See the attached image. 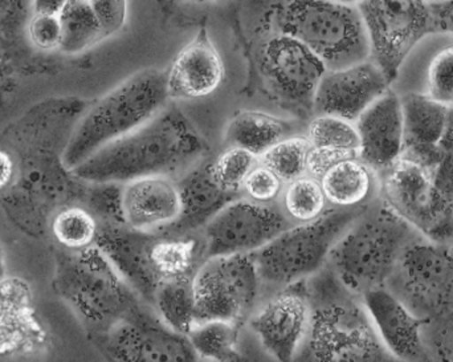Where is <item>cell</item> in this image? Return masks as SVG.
<instances>
[{
    "mask_svg": "<svg viewBox=\"0 0 453 362\" xmlns=\"http://www.w3.org/2000/svg\"><path fill=\"white\" fill-rule=\"evenodd\" d=\"M367 204L356 209H327L316 220L289 226L273 241L252 252L250 257L261 283L285 287L319 273L326 266L338 239Z\"/></svg>",
    "mask_w": 453,
    "mask_h": 362,
    "instance_id": "obj_6",
    "label": "cell"
},
{
    "mask_svg": "<svg viewBox=\"0 0 453 362\" xmlns=\"http://www.w3.org/2000/svg\"><path fill=\"white\" fill-rule=\"evenodd\" d=\"M382 69L370 58L356 65L326 69L313 98V114H330L356 122L388 88Z\"/></svg>",
    "mask_w": 453,
    "mask_h": 362,
    "instance_id": "obj_15",
    "label": "cell"
},
{
    "mask_svg": "<svg viewBox=\"0 0 453 362\" xmlns=\"http://www.w3.org/2000/svg\"><path fill=\"white\" fill-rule=\"evenodd\" d=\"M332 2L338 3V4H343V5H358L359 3L362 2V0H332Z\"/></svg>",
    "mask_w": 453,
    "mask_h": 362,
    "instance_id": "obj_45",
    "label": "cell"
},
{
    "mask_svg": "<svg viewBox=\"0 0 453 362\" xmlns=\"http://www.w3.org/2000/svg\"><path fill=\"white\" fill-rule=\"evenodd\" d=\"M282 185L284 182L273 170L258 162L245 178L242 190L250 201L269 204L281 196Z\"/></svg>",
    "mask_w": 453,
    "mask_h": 362,
    "instance_id": "obj_37",
    "label": "cell"
},
{
    "mask_svg": "<svg viewBox=\"0 0 453 362\" xmlns=\"http://www.w3.org/2000/svg\"><path fill=\"white\" fill-rule=\"evenodd\" d=\"M71 0H34L35 15H60Z\"/></svg>",
    "mask_w": 453,
    "mask_h": 362,
    "instance_id": "obj_42",
    "label": "cell"
},
{
    "mask_svg": "<svg viewBox=\"0 0 453 362\" xmlns=\"http://www.w3.org/2000/svg\"><path fill=\"white\" fill-rule=\"evenodd\" d=\"M150 260L159 283L172 279L193 278L204 260L201 233H154Z\"/></svg>",
    "mask_w": 453,
    "mask_h": 362,
    "instance_id": "obj_23",
    "label": "cell"
},
{
    "mask_svg": "<svg viewBox=\"0 0 453 362\" xmlns=\"http://www.w3.org/2000/svg\"><path fill=\"white\" fill-rule=\"evenodd\" d=\"M399 95L403 114L402 153H422L436 148L449 127L451 106L444 105L422 92L410 90Z\"/></svg>",
    "mask_w": 453,
    "mask_h": 362,
    "instance_id": "obj_22",
    "label": "cell"
},
{
    "mask_svg": "<svg viewBox=\"0 0 453 362\" xmlns=\"http://www.w3.org/2000/svg\"><path fill=\"white\" fill-rule=\"evenodd\" d=\"M127 226L143 233H159L177 222L182 210L177 181L169 175H148L124 183Z\"/></svg>",
    "mask_w": 453,
    "mask_h": 362,
    "instance_id": "obj_20",
    "label": "cell"
},
{
    "mask_svg": "<svg viewBox=\"0 0 453 362\" xmlns=\"http://www.w3.org/2000/svg\"><path fill=\"white\" fill-rule=\"evenodd\" d=\"M311 300L306 279L277 291L250 319V328L276 360H293L300 352L309 323Z\"/></svg>",
    "mask_w": 453,
    "mask_h": 362,
    "instance_id": "obj_14",
    "label": "cell"
},
{
    "mask_svg": "<svg viewBox=\"0 0 453 362\" xmlns=\"http://www.w3.org/2000/svg\"><path fill=\"white\" fill-rule=\"evenodd\" d=\"M311 323L301 350L311 361H395L375 331L362 297L332 270L306 279Z\"/></svg>",
    "mask_w": 453,
    "mask_h": 362,
    "instance_id": "obj_2",
    "label": "cell"
},
{
    "mask_svg": "<svg viewBox=\"0 0 453 362\" xmlns=\"http://www.w3.org/2000/svg\"><path fill=\"white\" fill-rule=\"evenodd\" d=\"M150 305L169 328L188 336L196 324L194 276L161 281Z\"/></svg>",
    "mask_w": 453,
    "mask_h": 362,
    "instance_id": "obj_26",
    "label": "cell"
},
{
    "mask_svg": "<svg viewBox=\"0 0 453 362\" xmlns=\"http://www.w3.org/2000/svg\"><path fill=\"white\" fill-rule=\"evenodd\" d=\"M311 149L306 135H288L258 157V162L273 170L282 182L289 183L306 174V159Z\"/></svg>",
    "mask_w": 453,
    "mask_h": 362,
    "instance_id": "obj_31",
    "label": "cell"
},
{
    "mask_svg": "<svg viewBox=\"0 0 453 362\" xmlns=\"http://www.w3.org/2000/svg\"><path fill=\"white\" fill-rule=\"evenodd\" d=\"M327 204L356 209L378 196V175L359 157L342 159L321 178Z\"/></svg>",
    "mask_w": 453,
    "mask_h": 362,
    "instance_id": "obj_24",
    "label": "cell"
},
{
    "mask_svg": "<svg viewBox=\"0 0 453 362\" xmlns=\"http://www.w3.org/2000/svg\"><path fill=\"white\" fill-rule=\"evenodd\" d=\"M359 158L378 174L398 161L403 151V114L401 95L388 88L356 121Z\"/></svg>",
    "mask_w": 453,
    "mask_h": 362,
    "instance_id": "obj_18",
    "label": "cell"
},
{
    "mask_svg": "<svg viewBox=\"0 0 453 362\" xmlns=\"http://www.w3.org/2000/svg\"><path fill=\"white\" fill-rule=\"evenodd\" d=\"M153 234L134 230L127 225L101 223L95 242L117 273L149 305L159 284L150 260Z\"/></svg>",
    "mask_w": 453,
    "mask_h": 362,
    "instance_id": "obj_19",
    "label": "cell"
},
{
    "mask_svg": "<svg viewBox=\"0 0 453 362\" xmlns=\"http://www.w3.org/2000/svg\"><path fill=\"white\" fill-rule=\"evenodd\" d=\"M350 157H358V154L311 146L308 159H306V174L317 178V180H321L334 165H337L342 159L350 158Z\"/></svg>",
    "mask_w": 453,
    "mask_h": 362,
    "instance_id": "obj_40",
    "label": "cell"
},
{
    "mask_svg": "<svg viewBox=\"0 0 453 362\" xmlns=\"http://www.w3.org/2000/svg\"><path fill=\"white\" fill-rule=\"evenodd\" d=\"M258 164V157L245 149L228 146L215 161H211V174L215 182L226 193L240 196L245 178Z\"/></svg>",
    "mask_w": 453,
    "mask_h": 362,
    "instance_id": "obj_33",
    "label": "cell"
},
{
    "mask_svg": "<svg viewBox=\"0 0 453 362\" xmlns=\"http://www.w3.org/2000/svg\"><path fill=\"white\" fill-rule=\"evenodd\" d=\"M4 278V262H3L2 249H0V281Z\"/></svg>",
    "mask_w": 453,
    "mask_h": 362,
    "instance_id": "obj_46",
    "label": "cell"
},
{
    "mask_svg": "<svg viewBox=\"0 0 453 362\" xmlns=\"http://www.w3.org/2000/svg\"><path fill=\"white\" fill-rule=\"evenodd\" d=\"M106 350L119 361L198 360L188 337L169 328L146 303L109 332Z\"/></svg>",
    "mask_w": 453,
    "mask_h": 362,
    "instance_id": "obj_13",
    "label": "cell"
},
{
    "mask_svg": "<svg viewBox=\"0 0 453 362\" xmlns=\"http://www.w3.org/2000/svg\"><path fill=\"white\" fill-rule=\"evenodd\" d=\"M372 44V60L395 81L411 50L434 32L427 0H362L358 5Z\"/></svg>",
    "mask_w": 453,
    "mask_h": 362,
    "instance_id": "obj_9",
    "label": "cell"
},
{
    "mask_svg": "<svg viewBox=\"0 0 453 362\" xmlns=\"http://www.w3.org/2000/svg\"><path fill=\"white\" fill-rule=\"evenodd\" d=\"M177 183L182 210L177 222L164 230L166 233H199L226 204L240 198L218 186L212 178L211 161L207 158L186 170Z\"/></svg>",
    "mask_w": 453,
    "mask_h": 362,
    "instance_id": "obj_21",
    "label": "cell"
},
{
    "mask_svg": "<svg viewBox=\"0 0 453 362\" xmlns=\"http://www.w3.org/2000/svg\"><path fill=\"white\" fill-rule=\"evenodd\" d=\"M435 45L423 66V88L419 92L453 106V35L435 32Z\"/></svg>",
    "mask_w": 453,
    "mask_h": 362,
    "instance_id": "obj_28",
    "label": "cell"
},
{
    "mask_svg": "<svg viewBox=\"0 0 453 362\" xmlns=\"http://www.w3.org/2000/svg\"><path fill=\"white\" fill-rule=\"evenodd\" d=\"M60 19L63 24L60 48L65 52H81L105 39L103 27L89 0H71L60 13Z\"/></svg>",
    "mask_w": 453,
    "mask_h": 362,
    "instance_id": "obj_29",
    "label": "cell"
},
{
    "mask_svg": "<svg viewBox=\"0 0 453 362\" xmlns=\"http://www.w3.org/2000/svg\"><path fill=\"white\" fill-rule=\"evenodd\" d=\"M260 283L250 254L207 258L194 275L196 324L226 320L242 326L257 303Z\"/></svg>",
    "mask_w": 453,
    "mask_h": 362,
    "instance_id": "obj_10",
    "label": "cell"
},
{
    "mask_svg": "<svg viewBox=\"0 0 453 362\" xmlns=\"http://www.w3.org/2000/svg\"><path fill=\"white\" fill-rule=\"evenodd\" d=\"M422 235L380 196L338 239L327 267L354 294L386 287L406 247Z\"/></svg>",
    "mask_w": 453,
    "mask_h": 362,
    "instance_id": "obj_3",
    "label": "cell"
},
{
    "mask_svg": "<svg viewBox=\"0 0 453 362\" xmlns=\"http://www.w3.org/2000/svg\"><path fill=\"white\" fill-rule=\"evenodd\" d=\"M430 4H436V3L444 2V0H427Z\"/></svg>",
    "mask_w": 453,
    "mask_h": 362,
    "instance_id": "obj_47",
    "label": "cell"
},
{
    "mask_svg": "<svg viewBox=\"0 0 453 362\" xmlns=\"http://www.w3.org/2000/svg\"><path fill=\"white\" fill-rule=\"evenodd\" d=\"M31 42L40 50H55L63 42L60 15H35L29 26Z\"/></svg>",
    "mask_w": 453,
    "mask_h": 362,
    "instance_id": "obj_38",
    "label": "cell"
},
{
    "mask_svg": "<svg viewBox=\"0 0 453 362\" xmlns=\"http://www.w3.org/2000/svg\"><path fill=\"white\" fill-rule=\"evenodd\" d=\"M284 214L293 222L306 223L316 220L327 210L326 196L321 181L311 175H301L288 183L282 193Z\"/></svg>",
    "mask_w": 453,
    "mask_h": 362,
    "instance_id": "obj_30",
    "label": "cell"
},
{
    "mask_svg": "<svg viewBox=\"0 0 453 362\" xmlns=\"http://www.w3.org/2000/svg\"><path fill=\"white\" fill-rule=\"evenodd\" d=\"M256 74L269 97L298 116L313 114V98L326 66L305 44L269 31L255 53Z\"/></svg>",
    "mask_w": 453,
    "mask_h": 362,
    "instance_id": "obj_8",
    "label": "cell"
},
{
    "mask_svg": "<svg viewBox=\"0 0 453 362\" xmlns=\"http://www.w3.org/2000/svg\"><path fill=\"white\" fill-rule=\"evenodd\" d=\"M169 101L166 71L146 68L127 77L84 114L64 151V166L74 169L98 149L142 127Z\"/></svg>",
    "mask_w": 453,
    "mask_h": 362,
    "instance_id": "obj_4",
    "label": "cell"
},
{
    "mask_svg": "<svg viewBox=\"0 0 453 362\" xmlns=\"http://www.w3.org/2000/svg\"><path fill=\"white\" fill-rule=\"evenodd\" d=\"M289 218L276 207L236 198L199 233L204 259L219 255L252 254L287 230Z\"/></svg>",
    "mask_w": 453,
    "mask_h": 362,
    "instance_id": "obj_12",
    "label": "cell"
},
{
    "mask_svg": "<svg viewBox=\"0 0 453 362\" xmlns=\"http://www.w3.org/2000/svg\"><path fill=\"white\" fill-rule=\"evenodd\" d=\"M103 27L104 36L117 34L127 23V0H89Z\"/></svg>",
    "mask_w": 453,
    "mask_h": 362,
    "instance_id": "obj_39",
    "label": "cell"
},
{
    "mask_svg": "<svg viewBox=\"0 0 453 362\" xmlns=\"http://www.w3.org/2000/svg\"><path fill=\"white\" fill-rule=\"evenodd\" d=\"M222 56L202 27L196 36L177 53L166 71L167 95L170 100L194 101L217 92L225 79Z\"/></svg>",
    "mask_w": 453,
    "mask_h": 362,
    "instance_id": "obj_16",
    "label": "cell"
},
{
    "mask_svg": "<svg viewBox=\"0 0 453 362\" xmlns=\"http://www.w3.org/2000/svg\"><path fill=\"white\" fill-rule=\"evenodd\" d=\"M98 227L100 223L92 212L73 207L58 215L53 223V233L64 246L82 250L95 244Z\"/></svg>",
    "mask_w": 453,
    "mask_h": 362,
    "instance_id": "obj_34",
    "label": "cell"
},
{
    "mask_svg": "<svg viewBox=\"0 0 453 362\" xmlns=\"http://www.w3.org/2000/svg\"><path fill=\"white\" fill-rule=\"evenodd\" d=\"M73 266L74 302L106 334L145 303L97 246L82 249Z\"/></svg>",
    "mask_w": 453,
    "mask_h": 362,
    "instance_id": "obj_11",
    "label": "cell"
},
{
    "mask_svg": "<svg viewBox=\"0 0 453 362\" xmlns=\"http://www.w3.org/2000/svg\"><path fill=\"white\" fill-rule=\"evenodd\" d=\"M385 289L423 323L451 312L453 239L436 242L418 236L404 250Z\"/></svg>",
    "mask_w": 453,
    "mask_h": 362,
    "instance_id": "obj_7",
    "label": "cell"
},
{
    "mask_svg": "<svg viewBox=\"0 0 453 362\" xmlns=\"http://www.w3.org/2000/svg\"><path fill=\"white\" fill-rule=\"evenodd\" d=\"M269 31L300 40L326 69L346 68L372 58L369 34L356 5L332 0H281L272 8Z\"/></svg>",
    "mask_w": 453,
    "mask_h": 362,
    "instance_id": "obj_5",
    "label": "cell"
},
{
    "mask_svg": "<svg viewBox=\"0 0 453 362\" xmlns=\"http://www.w3.org/2000/svg\"><path fill=\"white\" fill-rule=\"evenodd\" d=\"M292 135V125L265 112L242 111L226 127L225 142L260 157L274 143Z\"/></svg>",
    "mask_w": 453,
    "mask_h": 362,
    "instance_id": "obj_25",
    "label": "cell"
},
{
    "mask_svg": "<svg viewBox=\"0 0 453 362\" xmlns=\"http://www.w3.org/2000/svg\"><path fill=\"white\" fill-rule=\"evenodd\" d=\"M378 336L395 361H431L423 337V321L388 289L362 295Z\"/></svg>",
    "mask_w": 453,
    "mask_h": 362,
    "instance_id": "obj_17",
    "label": "cell"
},
{
    "mask_svg": "<svg viewBox=\"0 0 453 362\" xmlns=\"http://www.w3.org/2000/svg\"><path fill=\"white\" fill-rule=\"evenodd\" d=\"M173 2L182 3L185 5H211L225 2V0H173Z\"/></svg>",
    "mask_w": 453,
    "mask_h": 362,
    "instance_id": "obj_44",
    "label": "cell"
},
{
    "mask_svg": "<svg viewBox=\"0 0 453 362\" xmlns=\"http://www.w3.org/2000/svg\"><path fill=\"white\" fill-rule=\"evenodd\" d=\"M306 137L316 148L335 149L353 154H358L361 146L356 122L330 114L314 116Z\"/></svg>",
    "mask_w": 453,
    "mask_h": 362,
    "instance_id": "obj_32",
    "label": "cell"
},
{
    "mask_svg": "<svg viewBox=\"0 0 453 362\" xmlns=\"http://www.w3.org/2000/svg\"><path fill=\"white\" fill-rule=\"evenodd\" d=\"M96 186L90 196L95 214L98 215L101 223L106 225H127L122 204L124 183H93Z\"/></svg>",
    "mask_w": 453,
    "mask_h": 362,
    "instance_id": "obj_35",
    "label": "cell"
},
{
    "mask_svg": "<svg viewBox=\"0 0 453 362\" xmlns=\"http://www.w3.org/2000/svg\"><path fill=\"white\" fill-rule=\"evenodd\" d=\"M423 337L431 361H453V311L423 323Z\"/></svg>",
    "mask_w": 453,
    "mask_h": 362,
    "instance_id": "obj_36",
    "label": "cell"
},
{
    "mask_svg": "<svg viewBox=\"0 0 453 362\" xmlns=\"http://www.w3.org/2000/svg\"><path fill=\"white\" fill-rule=\"evenodd\" d=\"M434 18V31L453 35V0L431 4Z\"/></svg>",
    "mask_w": 453,
    "mask_h": 362,
    "instance_id": "obj_41",
    "label": "cell"
},
{
    "mask_svg": "<svg viewBox=\"0 0 453 362\" xmlns=\"http://www.w3.org/2000/svg\"><path fill=\"white\" fill-rule=\"evenodd\" d=\"M209 146L180 109L166 106L142 127L98 149L72 169L89 183H127L148 175H182Z\"/></svg>",
    "mask_w": 453,
    "mask_h": 362,
    "instance_id": "obj_1",
    "label": "cell"
},
{
    "mask_svg": "<svg viewBox=\"0 0 453 362\" xmlns=\"http://www.w3.org/2000/svg\"><path fill=\"white\" fill-rule=\"evenodd\" d=\"M239 326L226 320H209L196 324L188 335L198 360L240 361L237 350Z\"/></svg>",
    "mask_w": 453,
    "mask_h": 362,
    "instance_id": "obj_27",
    "label": "cell"
},
{
    "mask_svg": "<svg viewBox=\"0 0 453 362\" xmlns=\"http://www.w3.org/2000/svg\"><path fill=\"white\" fill-rule=\"evenodd\" d=\"M12 173L13 165L11 157L5 151L0 150V189L10 183Z\"/></svg>",
    "mask_w": 453,
    "mask_h": 362,
    "instance_id": "obj_43",
    "label": "cell"
}]
</instances>
